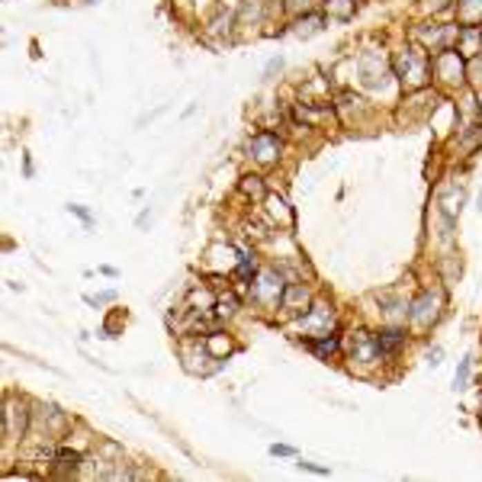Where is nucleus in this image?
<instances>
[{
  "instance_id": "f257e3e1",
  "label": "nucleus",
  "mask_w": 482,
  "mask_h": 482,
  "mask_svg": "<svg viewBox=\"0 0 482 482\" xmlns=\"http://www.w3.org/2000/svg\"><path fill=\"white\" fill-rule=\"evenodd\" d=\"M392 68H396V77H399L405 87H421V84L427 81V75L434 71L431 68V58L421 52V48H405V52H399L396 55V61H392Z\"/></svg>"
},
{
  "instance_id": "f03ea898",
  "label": "nucleus",
  "mask_w": 482,
  "mask_h": 482,
  "mask_svg": "<svg viewBox=\"0 0 482 482\" xmlns=\"http://www.w3.org/2000/svg\"><path fill=\"white\" fill-rule=\"evenodd\" d=\"M431 68L441 81H460L463 77V55H456V48H441L431 58Z\"/></svg>"
},
{
  "instance_id": "7ed1b4c3",
  "label": "nucleus",
  "mask_w": 482,
  "mask_h": 482,
  "mask_svg": "<svg viewBox=\"0 0 482 482\" xmlns=\"http://www.w3.org/2000/svg\"><path fill=\"white\" fill-rule=\"evenodd\" d=\"M283 283H280V277L273 273V270H264L258 277V283L251 287V296L258 299V302H277V299H283Z\"/></svg>"
},
{
  "instance_id": "20e7f679",
  "label": "nucleus",
  "mask_w": 482,
  "mask_h": 482,
  "mask_svg": "<svg viewBox=\"0 0 482 482\" xmlns=\"http://www.w3.org/2000/svg\"><path fill=\"white\" fill-rule=\"evenodd\" d=\"M248 151L254 155L258 161H273L280 155V139L273 135V132H258L254 139H251Z\"/></svg>"
},
{
  "instance_id": "39448f33",
  "label": "nucleus",
  "mask_w": 482,
  "mask_h": 482,
  "mask_svg": "<svg viewBox=\"0 0 482 482\" xmlns=\"http://www.w3.org/2000/svg\"><path fill=\"white\" fill-rule=\"evenodd\" d=\"M437 293H421L418 296V302L412 306V312H408V318L415 325H427V322H434V316H437Z\"/></svg>"
},
{
  "instance_id": "423d86ee",
  "label": "nucleus",
  "mask_w": 482,
  "mask_h": 482,
  "mask_svg": "<svg viewBox=\"0 0 482 482\" xmlns=\"http://www.w3.org/2000/svg\"><path fill=\"white\" fill-rule=\"evenodd\" d=\"M479 42H482V29H476V26L456 29V52L463 58H473L476 52H482Z\"/></svg>"
},
{
  "instance_id": "0eeeda50",
  "label": "nucleus",
  "mask_w": 482,
  "mask_h": 482,
  "mask_svg": "<svg viewBox=\"0 0 482 482\" xmlns=\"http://www.w3.org/2000/svg\"><path fill=\"white\" fill-rule=\"evenodd\" d=\"M373 341H376V354H380V357H389V354H396L402 347L405 334H402L399 328H386V331H380Z\"/></svg>"
},
{
  "instance_id": "6e6552de",
  "label": "nucleus",
  "mask_w": 482,
  "mask_h": 482,
  "mask_svg": "<svg viewBox=\"0 0 482 482\" xmlns=\"http://www.w3.org/2000/svg\"><path fill=\"white\" fill-rule=\"evenodd\" d=\"M283 309H293V312H299V309L309 302V289L302 287V283H289L287 289H283Z\"/></svg>"
},
{
  "instance_id": "1a4fd4ad",
  "label": "nucleus",
  "mask_w": 482,
  "mask_h": 482,
  "mask_svg": "<svg viewBox=\"0 0 482 482\" xmlns=\"http://www.w3.org/2000/svg\"><path fill=\"white\" fill-rule=\"evenodd\" d=\"M325 10H328V17L347 19L354 13V0H328V3H325Z\"/></svg>"
},
{
  "instance_id": "9d476101",
  "label": "nucleus",
  "mask_w": 482,
  "mask_h": 482,
  "mask_svg": "<svg viewBox=\"0 0 482 482\" xmlns=\"http://www.w3.org/2000/svg\"><path fill=\"white\" fill-rule=\"evenodd\" d=\"M318 29H322V17H318V13H312V17L299 19V23H296V29H293V32H296V36H316Z\"/></svg>"
},
{
  "instance_id": "9b49d317",
  "label": "nucleus",
  "mask_w": 482,
  "mask_h": 482,
  "mask_svg": "<svg viewBox=\"0 0 482 482\" xmlns=\"http://www.w3.org/2000/svg\"><path fill=\"white\" fill-rule=\"evenodd\" d=\"M456 10H460V19H476V17H482V0H460L456 3Z\"/></svg>"
},
{
  "instance_id": "f8f14e48",
  "label": "nucleus",
  "mask_w": 482,
  "mask_h": 482,
  "mask_svg": "<svg viewBox=\"0 0 482 482\" xmlns=\"http://www.w3.org/2000/svg\"><path fill=\"white\" fill-rule=\"evenodd\" d=\"M309 347L325 357V354H334V351H338V338H309Z\"/></svg>"
},
{
  "instance_id": "ddd939ff",
  "label": "nucleus",
  "mask_w": 482,
  "mask_h": 482,
  "mask_svg": "<svg viewBox=\"0 0 482 482\" xmlns=\"http://www.w3.org/2000/svg\"><path fill=\"white\" fill-rule=\"evenodd\" d=\"M241 190L248 196H254V200H264V193H267L264 184H260V177H244V180H241Z\"/></svg>"
},
{
  "instance_id": "4468645a",
  "label": "nucleus",
  "mask_w": 482,
  "mask_h": 482,
  "mask_svg": "<svg viewBox=\"0 0 482 482\" xmlns=\"http://www.w3.org/2000/svg\"><path fill=\"white\" fill-rule=\"evenodd\" d=\"M235 306H238V299L235 296H222L219 302H215V312H219V316H232Z\"/></svg>"
},
{
  "instance_id": "2eb2a0df",
  "label": "nucleus",
  "mask_w": 482,
  "mask_h": 482,
  "mask_svg": "<svg viewBox=\"0 0 482 482\" xmlns=\"http://www.w3.org/2000/svg\"><path fill=\"white\" fill-rule=\"evenodd\" d=\"M466 380H470V360L460 363V373H456V389H463Z\"/></svg>"
},
{
  "instance_id": "dca6fc26",
  "label": "nucleus",
  "mask_w": 482,
  "mask_h": 482,
  "mask_svg": "<svg viewBox=\"0 0 482 482\" xmlns=\"http://www.w3.org/2000/svg\"><path fill=\"white\" fill-rule=\"evenodd\" d=\"M289 13H299V10H309V0H287Z\"/></svg>"
},
{
  "instance_id": "f3484780",
  "label": "nucleus",
  "mask_w": 482,
  "mask_h": 482,
  "mask_svg": "<svg viewBox=\"0 0 482 482\" xmlns=\"http://www.w3.org/2000/svg\"><path fill=\"white\" fill-rule=\"evenodd\" d=\"M479 209H482V196H479Z\"/></svg>"
}]
</instances>
